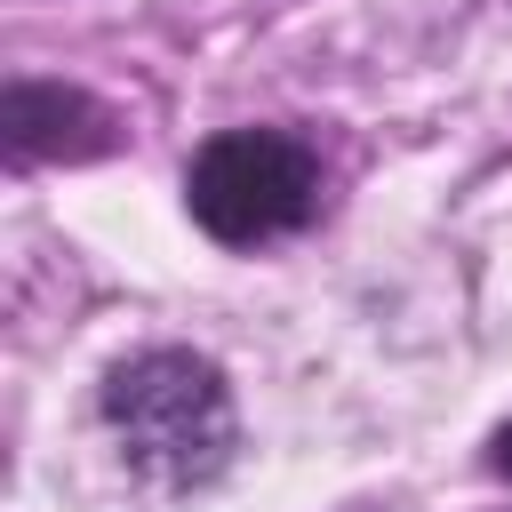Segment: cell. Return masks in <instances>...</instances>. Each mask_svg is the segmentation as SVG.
Segmentation results:
<instances>
[{
	"mask_svg": "<svg viewBox=\"0 0 512 512\" xmlns=\"http://www.w3.org/2000/svg\"><path fill=\"white\" fill-rule=\"evenodd\" d=\"M488 464H496V472H504V480H512V424H504V432H496V448H488Z\"/></svg>",
	"mask_w": 512,
	"mask_h": 512,
	"instance_id": "277c9868",
	"label": "cell"
},
{
	"mask_svg": "<svg viewBox=\"0 0 512 512\" xmlns=\"http://www.w3.org/2000/svg\"><path fill=\"white\" fill-rule=\"evenodd\" d=\"M184 200L200 216L208 240L224 248H256V240H280L312 216L320 200V168L296 136H272V128H232L216 144H200L192 176H184Z\"/></svg>",
	"mask_w": 512,
	"mask_h": 512,
	"instance_id": "7a4b0ae2",
	"label": "cell"
},
{
	"mask_svg": "<svg viewBox=\"0 0 512 512\" xmlns=\"http://www.w3.org/2000/svg\"><path fill=\"white\" fill-rule=\"evenodd\" d=\"M0 144L16 168L32 160H96L120 144L112 112L88 96V88H56V80H8L0 96Z\"/></svg>",
	"mask_w": 512,
	"mask_h": 512,
	"instance_id": "3957f363",
	"label": "cell"
},
{
	"mask_svg": "<svg viewBox=\"0 0 512 512\" xmlns=\"http://www.w3.org/2000/svg\"><path fill=\"white\" fill-rule=\"evenodd\" d=\"M104 424L120 432V456L160 488H200L232 456V392L216 360L200 352H136L104 384Z\"/></svg>",
	"mask_w": 512,
	"mask_h": 512,
	"instance_id": "6da1fadb",
	"label": "cell"
}]
</instances>
